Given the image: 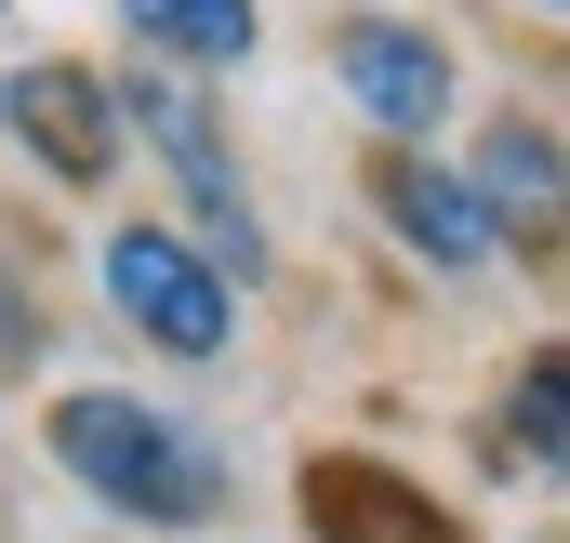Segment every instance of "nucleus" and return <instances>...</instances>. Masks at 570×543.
Instances as JSON below:
<instances>
[{
  "label": "nucleus",
  "mask_w": 570,
  "mask_h": 543,
  "mask_svg": "<svg viewBox=\"0 0 570 543\" xmlns=\"http://www.w3.org/2000/svg\"><path fill=\"white\" fill-rule=\"evenodd\" d=\"M305 531L318 543H464V517L412 491L399 464H372V451H318L305 464Z\"/></svg>",
  "instance_id": "6e6552de"
},
{
  "label": "nucleus",
  "mask_w": 570,
  "mask_h": 543,
  "mask_svg": "<svg viewBox=\"0 0 570 543\" xmlns=\"http://www.w3.org/2000/svg\"><path fill=\"white\" fill-rule=\"evenodd\" d=\"M40 345H53V318H40V292L13 278V253H0V372H40Z\"/></svg>",
  "instance_id": "9b49d317"
},
{
  "label": "nucleus",
  "mask_w": 570,
  "mask_h": 543,
  "mask_svg": "<svg viewBox=\"0 0 570 543\" xmlns=\"http://www.w3.org/2000/svg\"><path fill=\"white\" fill-rule=\"evenodd\" d=\"M478 199H491V239H518L531 266L570 253V146L558 120H531V107H504V120H478Z\"/></svg>",
  "instance_id": "0eeeda50"
},
{
  "label": "nucleus",
  "mask_w": 570,
  "mask_h": 543,
  "mask_svg": "<svg viewBox=\"0 0 570 543\" xmlns=\"http://www.w3.org/2000/svg\"><path fill=\"white\" fill-rule=\"evenodd\" d=\"M372 213H385V239L438 278H478L504 239H491V199H478V172L464 159H438V146H385L372 159Z\"/></svg>",
  "instance_id": "423d86ee"
},
{
  "label": "nucleus",
  "mask_w": 570,
  "mask_h": 543,
  "mask_svg": "<svg viewBox=\"0 0 570 543\" xmlns=\"http://www.w3.org/2000/svg\"><path fill=\"white\" fill-rule=\"evenodd\" d=\"M120 27L146 40V67H173V80H226V67H253V40H266L253 0H120Z\"/></svg>",
  "instance_id": "1a4fd4ad"
},
{
  "label": "nucleus",
  "mask_w": 570,
  "mask_h": 543,
  "mask_svg": "<svg viewBox=\"0 0 570 543\" xmlns=\"http://www.w3.org/2000/svg\"><path fill=\"white\" fill-rule=\"evenodd\" d=\"M0 134L27 146L53 186H80V199H94V186L120 172V146H134L120 134V80H94L80 53H27V67L0 80Z\"/></svg>",
  "instance_id": "39448f33"
},
{
  "label": "nucleus",
  "mask_w": 570,
  "mask_h": 543,
  "mask_svg": "<svg viewBox=\"0 0 570 543\" xmlns=\"http://www.w3.org/2000/svg\"><path fill=\"white\" fill-rule=\"evenodd\" d=\"M531 13H570V0H531Z\"/></svg>",
  "instance_id": "f8f14e48"
},
{
  "label": "nucleus",
  "mask_w": 570,
  "mask_h": 543,
  "mask_svg": "<svg viewBox=\"0 0 570 543\" xmlns=\"http://www.w3.org/2000/svg\"><path fill=\"white\" fill-rule=\"evenodd\" d=\"M94 278H107L120 332H134V345H159V358H186V372H213V358L239 345V278L213 266L186 226H107Z\"/></svg>",
  "instance_id": "7ed1b4c3"
},
{
  "label": "nucleus",
  "mask_w": 570,
  "mask_h": 543,
  "mask_svg": "<svg viewBox=\"0 0 570 543\" xmlns=\"http://www.w3.org/2000/svg\"><path fill=\"white\" fill-rule=\"evenodd\" d=\"M0 13H13V0H0Z\"/></svg>",
  "instance_id": "ddd939ff"
},
{
  "label": "nucleus",
  "mask_w": 570,
  "mask_h": 543,
  "mask_svg": "<svg viewBox=\"0 0 570 543\" xmlns=\"http://www.w3.org/2000/svg\"><path fill=\"white\" fill-rule=\"evenodd\" d=\"M120 134H134L159 172H173V199H186V239H199L213 266L239 278V292L279 266V253H266V213H253V172H239V146H226V107H213L199 80L134 67V80H120Z\"/></svg>",
  "instance_id": "f03ea898"
},
{
  "label": "nucleus",
  "mask_w": 570,
  "mask_h": 543,
  "mask_svg": "<svg viewBox=\"0 0 570 543\" xmlns=\"http://www.w3.org/2000/svg\"><path fill=\"white\" fill-rule=\"evenodd\" d=\"M40 437L107 517H134V531H226V451L186 411L134 398V385H67L40 411Z\"/></svg>",
  "instance_id": "f257e3e1"
},
{
  "label": "nucleus",
  "mask_w": 570,
  "mask_h": 543,
  "mask_svg": "<svg viewBox=\"0 0 570 543\" xmlns=\"http://www.w3.org/2000/svg\"><path fill=\"white\" fill-rule=\"evenodd\" d=\"M504 464H544L570 491V345H531L504 385Z\"/></svg>",
  "instance_id": "9d476101"
},
{
  "label": "nucleus",
  "mask_w": 570,
  "mask_h": 543,
  "mask_svg": "<svg viewBox=\"0 0 570 543\" xmlns=\"http://www.w3.org/2000/svg\"><path fill=\"white\" fill-rule=\"evenodd\" d=\"M332 93H345L385 146H425L438 120H451V93H464V67H451V40L412 27V13H345V27H332Z\"/></svg>",
  "instance_id": "20e7f679"
}]
</instances>
